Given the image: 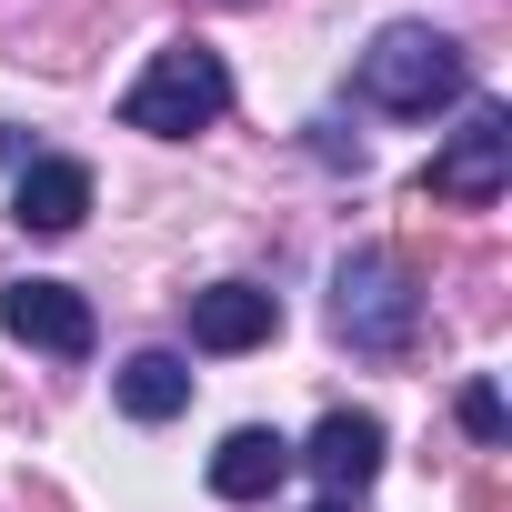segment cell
Returning a JSON list of instances; mask_svg holds the SVG:
<instances>
[{
	"mask_svg": "<svg viewBox=\"0 0 512 512\" xmlns=\"http://www.w3.org/2000/svg\"><path fill=\"white\" fill-rule=\"evenodd\" d=\"M81 211H91V171L81 161H31L21 191H11V221L21 231H81Z\"/></svg>",
	"mask_w": 512,
	"mask_h": 512,
	"instance_id": "cell-9",
	"label": "cell"
},
{
	"mask_svg": "<svg viewBox=\"0 0 512 512\" xmlns=\"http://www.w3.org/2000/svg\"><path fill=\"white\" fill-rule=\"evenodd\" d=\"M422 322V292L402 272V251H342V272H332V332L352 352H402Z\"/></svg>",
	"mask_w": 512,
	"mask_h": 512,
	"instance_id": "cell-2",
	"label": "cell"
},
{
	"mask_svg": "<svg viewBox=\"0 0 512 512\" xmlns=\"http://www.w3.org/2000/svg\"><path fill=\"white\" fill-rule=\"evenodd\" d=\"M462 91V51L442 41V31H422V21H392L372 51H362V101L372 111H432V101H452Z\"/></svg>",
	"mask_w": 512,
	"mask_h": 512,
	"instance_id": "cell-3",
	"label": "cell"
},
{
	"mask_svg": "<svg viewBox=\"0 0 512 512\" xmlns=\"http://www.w3.org/2000/svg\"><path fill=\"white\" fill-rule=\"evenodd\" d=\"M292 462H312V472H322V492H332V502H352V492L382 472V422H372V412H332Z\"/></svg>",
	"mask_w": 512,
	"mask_h": 512,
	"instance_id": "cell-7",
	"label": "cell"
},
{
	"mask_svg": "<svg viewBox=\"0 0 512 512\" xmlns=\"http://www.w3.org/2000/svg\"><path fill=\"white\" fill-rule=\"evenodd\" d=\"M312 512H352V502H312Z\"/></svg>",
	"mask_w": 512,
	"mask_h": 512,
	"instance_id": "cell-12",
	"label": "cell"
},
{
	"mask_svg": "<svg viewBox=\"0 0 512 512\" xmlns=\"http://www.w3.org/2000/svg\"><path fill=\"white\" fill-rule=\"evenodd\" d=\"M462 432H472V442H502V432H512V412H502L492 382H462Z\"/></svg>",
	"mask_w": 512,
	"mask_h": 512,
	"instance_id": "cell-11",
	"label": "cell"
},
{
	"mask_svg": "<svg viewBox=\"0 0 512 512\" xmlns=\"http://www.w3.org/2000/svg\"><path fill=\"white\" fill-rule=\"evenodd\" d=\"M282 472H292V442L262 432V422H241V432L211 452V492H221V502H262V492H282Z\"/></svg>",
	"mask_w": 512,
	"mask_h": 512,
	"instance_id": "cell-8",
	"label": "cell"
},
{
	"mask_svg": "<svg viewBox=\"0 0 512 512\" xmlns=\"http://www.w3.org/2000/svg\"><path fill=\"white\" fill-rule=\"evenodd\" d=\"M111 392H121V412H131V422H171V412L191 402V362H181V352H131Z\"/></svg>",
	"mask_w": 512,
	"mask_h": 512,
	"instance_id": "cell-10",
	"label": "cell"
},
{
	"mask_svg": "<svg viewBox=\"0 0 512 512\" xmlns=\"http://www.w3.org/2000/svg\"><path fill=\"white\" fill-rule=\"evenodd\" d=\"M502 181H512V111L502 101H482L442 151H432V171H422V201H452V211H492L502 201Z\"/></svg>",
	"mask_w": 512,
	"mask_h": 512,
	"instance_id": "cell-4",
	"label": "cell"
},
{
	"mask_svg": "<svg viewBox=\"0 0 512 512\" xmlns=\"http://www.w3.org/2000/svg\"><path fill=\"white\" fill-rule=\"evenodd\" d=\"M221 111H231V71H221V51H201V41L151 51V71L121 91V121L151 131V141H191V131H211Z\"/></svg>",
	"mask_w": 512,
	"mask_h": 512,
	"instance_id": "cell-1",
	"label": "cell"
},
{
	"mask_svg": "<svg viewBox=\"0 0 512 512\" xmlns=\"http://www.w3.org/2000/svg\"><path fill=\"white\" fill-rule=\"evenodd\" d=\"M0 322H11V342H31V352H61V362H81L91 352V302L71 292V282H11L0 292Z\"/></svg>",
	"mask_w": 512,
	"mask_h": 512,
	"instance_id": "cell-5",
	"label": "cell"
},
{
	"mask_svg": "<svg viewBox=\"0 0 512 512\" xmlns=\"http://www.w3.org/2000/svg\"><path fill=\"white\" fill-rule=\"evenodd\" d=\"M282 332V302L262 292V282H211V292H191V342L201 352H262Z\"/></svg>",
	"mask_w": 512,
	"mask_h": 512,
	"instance_id": "cell-6",
	"label": "cell"
}]
</instances>
